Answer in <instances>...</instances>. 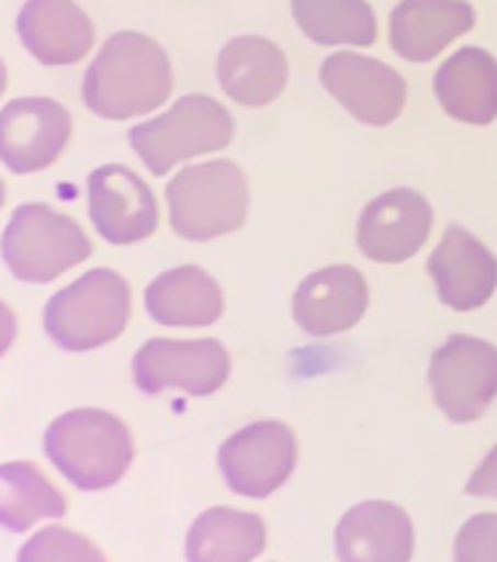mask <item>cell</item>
Returning a JSON list of instances; mask_svg holds the SVG:
<instances>
[{
	"label": "cell",
	"mask_w": 497,
	"mask_h": 562,
	"mask_svg": "<svg viewBox=\"0 0 497 562\" xmlns=\"http://www.w3.org/2000/svg\"><path fill=\"white\" fill-rule=\"evenodd\" d=\"M170 91L173 70L165 47L140 33H114L82 79V100L105 121L156 112Z\"/></svg>",
	"instance_id": "1"
},
{
	"label": "cell",
	"mask_w": 497,
	"mask_h": 562,
	"mask_svg": "<svg viewBox=\"0 0 497 562\" xmlns=\"http://www.w3.org/2000/svg\"><path fill=\"white\" fill-rule=\"evenodd\" d=\"M44 451L53 465L79 490H105L132 463L129 428L97 407L61 413L44 434Z\"/></svg>",
	"instance_id": "2"
},
{
	"label": "cell",
	"mask_w": 497,
	"mask_h": 562,
	"mask_svg": "<svg viewBox=\"0 0 497 562\" xmlns=\"http://www.w3.org/2000/svg\"><path fill=\"white\" fill-rule=\"evenodd\" d=\"M170 226L184 240H211L244 226L249 211V184L235 161H205L184 167L167 184Z\"/></svg>",
	"instance_id": "3"
},
{
	"label": "cell",
	"mask_w": 497,
	"mask_h": 562,
	"mask_svg": "<svg viewBox=\"0 0 497 562\" xmlns=\"http://www.w3.org/2000/svg\"><path fill=\"white\" fill-rule=\"evenodd\" d=\"M129 284L121 272L91 270L44 307V328L65 351H91L117 340L129 319Z\"/></svg>",
	"instance_id": "4"
},
{
	"label": "cell",
	"mask_w": 497,
	"mask_h": 562,
	"mask_svg": "<svg viewBox=\"0 0 497 562\" xmlns=\"http://www.w3.org/2000/svg\"><path fill=\"white\" fill-rule=\"evenodd\" d=\"M0 255L9 272L26 284H47L91 255V240L70 217L42 202L18 205L9 217Z\"/></svg>",
	"instance_id": "5"
},
{
	"label": "cell",
	"mask_w": 497,
	"mask_h": 562,
	"mask_svg": "<svg viewBox=\"0 0 497 562\" xmlns=\"http://www.w3.org/2000/svg\"><path fill=\"white\" fill-rule=\"evenodd\" d=\"M235 121L214 97H182L173 109L129 130V144L153 176H165L184 158L228 147Z\"/></svg>",
	"instance_id": "6"
},
{
	"label": "cell",
	"mask_w": 497,
	"mask_h": 562,
	"mask_svg": "<svg viewBox=\"0 0 497 562\" xmlns=\"http://www.w3.org/2000/svg\"><path fill=\"white\" fill-rule=\"evenodd\" d=\"M428 378L448 419L456 425L481 419L497 398V349L468 334H454L433 351Z\"/></svg>",
	"instance_id": "7"
},
{
	"label": "cell",
	"mask_w": 497,
	"mask_h": 562,
	"mask_svg": "<svg viewBox=\"0 0 497 562\" xmlns=\"http://www.w3.org/2000/svg\"><path fill=\"white\" fill-rule=\"evenodd\" d=\"M228 360L219 340H147L132 360V375L140 393L158 395L182 390L188 395H211L226 384Z\"/></svg>",
	"instance_id": "8"
},
{
	"label": "cell",
	"mask_w": 497,
	"mask_h": 562,
	"mask_svg": "<svg viewBox=\"0 0 497 562\" xmlns=\"http://www.w3.org/2000/svg\"><path fill=\"white\" fill-rule=\"evenodd\" d=\"M296 465V437L284 422H252L223 442L219 469L231 492L267 498Z\"/></svg>",
	"instance_id": "9"
},
{
	"label": "cell",
	"mask_w": 497,
	"mask_h": 562,
	"mask_svg": "<svg viewBox=\"0 0 497 562\" xmlns=\"http://www.w3.org/2000/svg\"><path fill=\"white\" fill-rule=\"evenodd\" d=\"M325 91L369 126H389L407 103V82L386 61L363 53H334L319 70Z\"/></svg>",
	"instance_id": "10"
},
{
	"label": "cell",
	"mask_w": 497,
	"mask_h": 562,
	"mask_svg": "<svg viewBox=\"0 0 497 562\" xmlns=\"http://www.w3.org/2000/svg\"><path fill=\"white\" fill-rule=\"evenodd\" d=\"M68 138V109L50 97H18L0 109V161L12 173H35L50 167Z\"/></svg>",
	"instance_id": "11"
},
{
	"label": "cell",
	"mask_w": 497,
	"mask_h": 562,
	"mask_svg": "<svg viewBox=\"0 0 497 562\" xmlns=\"http://www.w3.org/2000/svg\"><path fill=\"white\" fill-rule=\"evenodd\" d=\"M88 211L97 232L117 246L138 244L158 226L149 184L123 165H103L88 176Z\"/></svg>",
	"instance_id": "12"
},
{
	"label": "cell",
	"mask_w": 497,
	"mask_h": 562,
	"mask_svg": "<svg viewBox=\"0 0 497 562\" xmlns=\"http://www.w3.org/2000/svg\"><path fill=\"white\" fill-rule=\"evenodd\" d=\"M430 226V202L410 188H393L363 209L358 223V246L369 261L402 263L425 246Z\"/></svg>",
	"instance_id": "13"
},
{
	"label": "cell",
	"mask_w": 497,
	"mask_h": 562,
	"mask_svg": "<svg viewBox=\"0 0 497 562\" xmlns=\"http://www.w3.org/2000/svg\"><path fill=\"white\" fill-rule=\"evenodd\" d=\"M428 272L442 305L474 311L486 305L497 288V258L463 226H448L428 261Z\"/></svg>",
	"instance_id": "14"
},
{
	"label": "cell",
	"mask_w": 497,
	"mask_h": 562,
	"mask_svg": "<svg viewBox=\"0 0 497 562\" xmlns=\"http://www.w3.org/2000/svg\"><path fill=\"white\" fill-rule=\"evenodd\" d=\"M366 279L354 267H325L310 272L293 296V316L310 337H331L354 328L366 314Z\"/></svg>",
	"instance_id": "15"
},
{
	"label": "cell",
	"mask_w": 497,
	"mask_h": 562,
	"mask_svg": "<svg viewBox=\"0 0 497 562\" xmlns=\"http://www.w3.org/2000/svg\"><path fill=\"white\" fill-rule=\"evenodd\" d=\"M474 24L477 12L465 0H402L389 18V44L402 59L430 61Z\"/></svg>",
	"instance_id": "16"
},
{
	"label": "cell",
	"mask_w": 497,
	"mask_h": 562,
	"mask_svg": "<svg viewBox=\"0 0 497 562\" xmlns=\"http://www.w3.org/2000/svg\"><path fill=\"white\" fill-rule=\"evenodd\" d=\"M15 30L26 53L42 65H74L94 44V26L74 0H26Z\"/></svg>",
	"instance_id": "17"
},
{
	"label": "cell",
	"mask_w": 497,
	"mask_h": 562,
	"mask_svg": "<svg viewBox=\"0 0 497 562\" xmlns=\"http://www.w3.org/2000/svg\"><path fill=\"white\" fill-rule=\"evenodd\" d=\"M340 562H410L413 521L389 501H363L337 525Z\"/></svg>",
	"instance_id": "18"
},
{
	"label": "cell",
	"mask_w": 497,
	"mask_h": 562,
	"mask_svg": "<svg viewBox=\"0 0 497 562\" xmlns=\"http://www.w3.org/2000/svg\"><path fill=\"white\" fill-rule=\"evenodd\" d=\"M287 56L261 35H237L219 50V86L235 103L261 109L279 100L287 86Z\"/></svg>",
	"instance_id": "19"
},
{
	"label": "cell",
	"mask_w": 497,
	"mask_h": 562,
	"mask_svg": "<svg viewBox=\"0 0 497 562\" xmlns=\"http://www.w3.org/2000/svg\"><path fill=\"white\" fill-rule=\"evenodd\" d=\"M433 91L448 117L486 126L497 117V59L481 47H463L437 70Z\"/></svg>",
	"instance_id": "20"
},
{
	"label": "cell",
	"mask_w": 497,
	"mask_h": 562,
	"mask_svg": "<svg viewBox=\"0 0 497 562\" xmlns=\"http://www.w3.org/2000/svg\"><path fill=\"white\" fill-rule=\"evenodd\" d=\"M147 314L161 325L202 328L223 316V290L202 267H176L149 281L144 293Z\"/></svg>",
	"instance_id": "21"
},
{
	"label": "cell",
	"mask_w": 497,
	"mask_h": 562,
	"mask_svg": "<svg viewBox=\"0 0 497 562\" xmlns=\"http://www.w3.org/2000/svg\"><path fill=\"white\" fill-rule=\"evenodd\" d=\"M267 544V527L252 513L214 507L188 530V562H252Z\"/></svg>",
	"instance_id": "22"
},
{
	"label": "cell",
	"mask_w": 497,
	"mask_h": 562,
	"mask_svg": "<svg viewBox=\"0 0 497 562\" xmlns=\"http://www.w3.org/2000/svg\"><path fill=\"white\" fill-rule=\"evenodd\" d=\"M298 30L316 44L369 47L377 38L375 12L366 0H290Z\"/></svg>",
	"instance_id": "23"
},
{
	"label": "cell",
	"mask_w": 497,
	"mask_h": 562,
	"mask_svg": "<svg viewBox=\"0 0 497 562\" xmlns=\"http://www.w3.org/2000/svg\"><path fill=\"white\" fill-rule=\"evenodd\" d=\"M65 513V498L33 463L0 465V527L26 530L42 518H56Z\"/></svg>",
	"instance_id": "24"
},
{
	"label": "cell",
	"mask_w": 497,
	"mask_h": 562,
	"mask_svg": "<svg viewBox=\"0 0 497 562\" xmlns=\"http://www.w3.org/2000/svg\"><path fill=\"white\" fill-rule=\"evenodd\" d=\"M18 562H105V557L86 536L65 527H47L18 551Z\"/></svg>",
	"instance_id": "25"
},
{
	"label": "cell",
	"mask_w": 497,
	"mask_h": 562,
	"mask_svg": "<svg viewBox=\"0 0 497 562\" xmlns=\"http://www.w3.org/2000/svg\"><path fill=\"white\" fill-rule=\"evenodd\" d=\"M454 562H497V513L465 521L454 542Z\"/></svg>",
	"instance_id": "26"
},
{
	"label": "cell",
	"mask_w": 497,
	"mask_h": 562,
	"mask_svg": "<svg viewBox=\"0 0 497 562\" xmlns=\"http://www.w3.org/2000/svg\"><path fill=\"white\" fill-rule=\"evenodd\" d=\"M465 492L474 495V498H497V446L483 457L477 472L465 483Z\"/></svg>",
	"instance_id": "27"
},
{
	"label": "cell",
	"mask_w": 497,
	"mask_h": 562,
	"mask_svg": "<svg viewBox=\"0 0 497 562\" xmlns=\"http://www.w3.org/2000/svg\"><path fill=\"white\" fill-rule=\"evenodd\" d=\"M15 331H18V323H15V314L9 311L3 302H0V358L7 355L12 340H15Z\"/></svg>",
	"instance_id": "28"
},
{
	"label": "cell",
	"mask_w": 497,
	"mask_h": 562,
	"mask_svg": "<svg viewBox=\"0 0 497 562\" xmlns=\"http://www.w3.org/2000/svg\"><path fill=\"white\" fill-rule=\"evenodd\" d=\"M3 86H7V68H3V61H0V94H3Z\"/></svg>",
	"instance_id": "29"
},
{
	"label": "cell",
	"mask_w": 497,
	"mask_h": 562,
	"mask_svg": "<svg viewBox=\"0 0 497 562\" xmlns=\"http://www.w3.org/2000/svg\"><path fill=\"white\" fill-rule=\"evenodd\" d=\"M0 205H3V182H0Z\"/></svg>",
	"instance_id": "30"
}]
</instances>
